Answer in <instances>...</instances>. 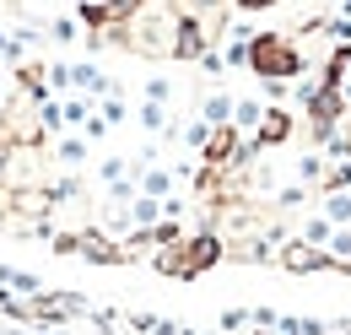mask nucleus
<instances>
[{
  "label": "nucleus",
  "instance_id": "1",
  "mask_svg": "<svg viewBox=\"0 0 351 335\" xmlns=\"http://www.w3.org/2000/svg\"><path fill=\"white\" fill-rule=\"evenodd\" d=\"M254 76L265 82H292L298 71H303V54H298V43L287 38V33H260V38H249V49L238 54Z\"/></svg>",
  "mask_w": 351,
  "mask_h": 335
},
{
  "label": "nucleus",
  "instance_id": "2",
  "mask_svg": "<svg viewBox=\"0 0 351 335\" xmlns=\"http://www.w3.org/2000/svg\"><path fill=\"white\" fill-rule=\"evenodd\" d=\"M221 238L217 233H195V238H184V244H168V254H157V270H168V276H200V270H211L221 259Z\"/></svg>",
  "mask_w": 351,
  "mask_h": 335
},
{
  "label": "nucleus",
  "instance_id": "3",
  "mask_svg": "<svg viewBox=\"0 0 351 335\" xmlns=\"http://www.w3.org/2000/svg\"><path fill=\"white\" fill-rule=\"evenodd\" d=\"M308 108H313V130H319V141H324V135L335 130V119H341V108H346V103H341V92H335V86H324V92H313V103H308Z\"/></svg>",
  "mask_w": 351,
  "mask_h": 335
},
{
  "label": "nucleus",
  "instance_id": "4",
  "mask_svg": "<svg viewBox=\"0 0 351 335\" xmlns=\"http://www.w3.org/2000/svg\"><path fill=\"white\" fill-rule=\"evenodd\" d=\"M281 265H287V270H324L330 254L319 249V244H287V249H281Z\"/></svg>",
  "mask_w": 351,
  "mask_h": 335
},
{
  "label": "nucleus",
  "instance_id": "5",
  "mask_svg": "<svg viewBox=\"0 0 351 335\" xmlns=\"http://www.w3.org/2000/svg\"><path fill=\"white\" fill-rule=\"evenodd\" d=\"M200 146H206V163H211V168H227V163H232V152H238V130L221 125L217 135H206Z\"/></svg>",
  "mask_w": 351,
  "mask_h": 335
},
{
  "label": "nucleus",
  "instance_id": "6",
  "mask_svg": "<svg viewBox=\"0 0 351 335\" xmlns=\"http://www.w3.org/2000/svg\"><path fill=\"white\" fill-rule=\"evenodd\" d=\"M260 146H281L287 135H292V119H287V108H260Z\"/></svg>",
  "mask_w": 351,
  "mask_h": 335
},
{
  "label": "nucleus",
  "instance_id": "7",
  "mask_svg": "<svg viewBox=\"0 0 351 335\" xmlns=\"http://www.w3.org/2000/svg\"><path fill=\"white\" fill-rule=\"evenodd\" d=\"M227 108H232L227 97H211V103H206V119H211V125H221V119H227Z\"/></svg>",
  "mask_w": 351,
  "mask_h": 335
},
{
  "label": "nucleus",
  "instance_id": "8",
  "mask_svg": "<svg viewBox=\"0 0 351 335\" xmlns=\"http://www.w3.org/2000/svg\"><path fill=\"white\" fill-rule=\"evenodd\" d=\"M232 5H243V11H265V5H276V0H232Z\"/></svg>",
  "mask_w": 351,
  "mask_h": 335
}]
</instances>
